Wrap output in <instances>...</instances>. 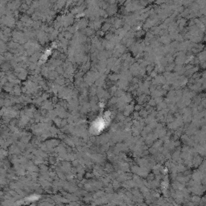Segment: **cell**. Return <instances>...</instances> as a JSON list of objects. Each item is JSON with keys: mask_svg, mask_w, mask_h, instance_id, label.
I'll return each mask as SVG.
<instances>
[{"mask_svg": "<svg viewBox=\"0 0 206 206\" xmlns=\"http://www.w3.org/2000/svg\"><path fill=\"white\" fill-rule=\"evenodd\" d=\"M106 9H107L108 14L110 15H114V13H116L117 6L115 4H110V6H108Z\"/></svg>", "mask_w": 206, "mask_h": 206, "instance_id": "cell-1", "label": "cell"}, {"mask_svg": "<svg viewBox=\"0 0 206 206\" xmlns=\"http://www.w3.org/2000/svg\"><path fill=\"white\" fill-rule=\"evenodd\" d=\"M163 2H166V0H157L156 3L160 4V3H163Z\"/></svg>", "mask_w": 206, "mask_h": 206, "instance_id": "cell-2", "label": "cell"}]
</instances>
